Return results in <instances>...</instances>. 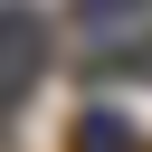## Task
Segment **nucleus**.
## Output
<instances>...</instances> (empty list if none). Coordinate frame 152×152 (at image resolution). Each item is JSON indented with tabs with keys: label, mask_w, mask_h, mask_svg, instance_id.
<instances>
[{
	"label": "nucleus",
	"mask_w": 152,
	"mask_h": 152,
	"mask_svg": "<svg viewBox=\"0 0 152 152\" xmlns=\"http://www.w3.org/2000/svg\"><path fill=\"white\" fill-rule=\"evenodd\" d=\"M38 57H48V28H38L28 10H10V19H0V95H19V86L38 76Z\"/></svg>",
	"instance_id": "obj_1"
},
{
	"label": "nucleus",
	"mask_w": 152,
	"mask_h": 152,
	"mask_svg": "<svg viewBox=\"0 0 152 152\" xmlns=\"http://www.w3.org/2000/svg\"><path fill=\"white\" fill-rule=\"evenodd\" d=\"M76 152H133V133H124L114 114H86V124H76Z\"/></svg>",
	"instance_id": "obj_2"
}]
</instances>
